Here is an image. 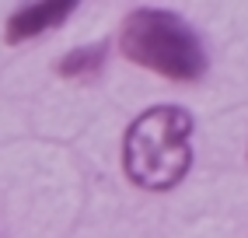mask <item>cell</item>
<instances>
[{"instance_id":"obj_1","label":"cell","mask_w":248,"mask_h":238,"mask_svg":"<svg viewBox=\"0 0 248 238\" xmlns=\"http://www.w3.org/2000/svg\"><path fill=\"white\" fill-rule=\"evenodd\" d=\"M192 112L182 105H151L123 137V172L147 193H164L192 168Z\"/></svg>"},{"instance_id":"obj_2","label":"cell","mask_w":248,"mask_h":238,"mask_svg":"<svg viewBox=\"0 0 248 238\" xmlns=\"http://www.w3.org/2000/svg\"><path fill=\"white\" fill-rule=\"evenodd\" d=\"M119 49L143 70L168 81H200L210 67L203 39L175 11L137 7L119 28Z\"/></svg>"},{"instance_id":"obj_3","label":"cell","mask_w":248,"mask_h":238,"mask_svg":"<svg viewBox=\"0 0 248 238\" xmlns=\"http://www.w3.org/2000/svg\"><path fill=\"white\" fill-rule=\"evenodd\" d=\"M77 4L80 0H28V4H21L7 18L4 39L11 46H21L28 39H35V35H46V32H53V28H60L77 11Z\"/></svg>"},{"instance_id":"obj_4","label":"cell","mask_w":248,"mask_h":238,"mask_svg":"<svg viewBox=\"0 0 248 238\" xmlns=\"http://www.w3.org/2000/svg\"><path fill=\"white\" fill-rule=\"evenodd\" d=\"M105 60H108L105 42H84V46L70 49V53L56 63V74L67 77V81H88V77H98L105 70Z\"/></svg>"}]
</instances>
